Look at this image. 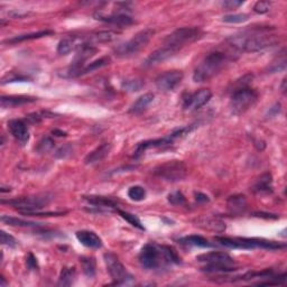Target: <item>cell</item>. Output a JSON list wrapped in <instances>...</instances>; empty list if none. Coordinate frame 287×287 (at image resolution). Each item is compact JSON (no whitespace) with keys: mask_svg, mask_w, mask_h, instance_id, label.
<instances>
[{"mask_svg":"<svg viewBox=\"0 0 287 287\" xmlns=\"http://www.w3.org/2000/svg\"><path fill=\"white\" fill-rule=\"evenodd\" d=\"M230 45L237 51L240 52H259L263 49L273 46L277 43L274 35L268 34H250L234 36L229 39Z\"/></svg>","mask_w":287,"mask_h":287,"instance_id":"cell-1","label":"cell"},{"mask_svg":"<svg viewBox=\"0 0 287 287\" xmlns=\"http://www.w3.org/2000/svg\"><path fill=\"white\" fill-rule=\"evenodd\" d=\"M226 62H228L226 54L219 51L209 53L195 68L193 73L194 82L209 81L224 68Z\"/></svg>","mask_w":287,"mask_h":287,"instance_id":"cell-2","label":"cell"},{"mask_svg":"<svg viewBox=\"0 0 287 287\" xmlns=\"http://www.w3.org/2000/svg\"><path fill=\"white\" fill-rule=\"evenodd\" d=\"M199 263L204 264L202 270L206 273H230L235 271V260L228 254L221 251L203 254L196 257Z\"/></svg>","mask_w":287,"mask_h":287,"instance_id":"cell-3","label":"cell"},{"mask_svg":"<svg viewBox=\"0 0 287 287\" xmlns=\"http://www.w3.org/2000/svg\"><path fill=\"white\" fill-rule=\"evenodd\" d=\"M216 241L224 247L233 249H281L285 248V245H280L275 241H268L256 238H228V237H216Z\"/></svg>","mask_w":287,"mask_h":287,"instance_id":"cell-4","label":"cell"},{"mask_svg":"<svg viewBox=\"0 0 287 287\" xmlns=\"http://www.w3.org/2000/svg\"><path fill=\"white\" fill-rule=\"evenodd\" d=\"M53 200V195L49 193H42L37 195L24 196V198H16L12 200H3L2 203H7L14 208L18 209L22 213L33 212V211L42 210L45 205H47Z\"/></svg>","mask_w":287,"mask_h":287,"instance_id":"cell-5","label":"cell"},{"mask_svg":"<svg viewBox=\"0 0 287 287\" xmlns=\"http://www.w3.org/2000/svg\"><path fill=\"white\" fill-rule=\"evenodd\" d=\"M154 33L155 32L152 28L143 29V31L136 34L132 39L118 45V46L114 48L116 55L120 58H128L132 56V55L137 54L149 43Z\"/></svg>","mask_w":287,"mask_h":287,"instance_id":"cell-6","label":"cell"},{"mask_svg":"<svg viewBox=\"0 0 287 287\" xmlns=\"http://www.w3.org/2000/svg\"><path fill=\"white\" fill-rule=\"evenodd\" d=\"M194 128H195V125H190V126H186V127L174 130L172 134L166 136V137L158 138V139H152V140H146V142L140 143V144H138L137 148H136L135 157H139L140 155H143L146 150L150 149V148L169 147V146H172L174 144L176 139L185 137V136L189 135Z\"/></svg>","mask_w":287,"mask_h":287,"instance_id":"cell-7","label":"cell"},{"mask_svg":"<svg viewBox=\"0 0 287 287\" xmlns=\"http://www.w3.org/2000/svg\"><path fill=\"white\" fill-rule=\"evenodd\" d=\"M257 98H258V94L255 90L250 89L249 87H239L231 95V112L236 116L245 113L247 110L255 104Z\"/></svg>","mask_w":287,"mask_h":287,"instance_id":"cell-8","label":"cell"},{"mask_svg":"<svg viewBox=\"0 0 287 287\" xmlns=\"http://www.w3.org/2000/svg\"><path fill=\"white\" fill-rule=\"evenodd\" d=\"M202 36V31L198 27H182L178 28L165 38L164 44L181 51L186 45L198 41Z\"/></svg>","mask_w":287,"mask_h":287,"instance_id":"cell-9","label":"cell"},{"mask_svg":"<svg viewBox=\"0 0 287 287\" xmlns=\"http://www.w3.org/2000/svg\"><path fill=\"white\" fill-rule=\"evenodd\" d=\"M139 263L146 269H157L168 265L163 250V246L147 244L143 247L139 254Z\"/></svg>","mask_w":287,"mask_h":287,"instance_id":"cell-10","label":"cell"},{"mask_svg":"<svg viewBox=\"0 0 287 287\" xmlns=\"http://www.w3.org/2000/svg\"><path fill=\"white\" fill-rule=\"evenodd\" d=\"M154 174L167 182H180L186 178L188 167L182 160H169L154 169Z\"/></svg>","mask_w":287,"mask_h":287,"instance_id":"cell-11","label":"cell"},{"mask_svg":"<svg viewBox=\"0 0 287 287\" xmlns=\"http://www.w3.org/2000/svg\"><path fill=\"white\" fill-rule=\"evenodd\" d=\"M98 52L92 44L85 43L81 47L78 48L77 55H75L74 60L72 61L71 65L65 70L63 75L67 78H75L81 75L83 69L85 68V64L89 59L94 56V54Z\"/></svg>","mask_w":287,"mask_h":287,"instance_id":"cell-12","label":"cell"},{"mask_svg":"<svg viewBox=\"0 0 287 287\" xmlns=\"http://www.w3.org/2000/svg\"><path fill=\"white\" fill-rule=\"evenodd\" d=\"M104 261L107 265L108 273L111 276V278L114 280L116 284H124L127 283L128 280H132L134 277L128 273L126 267L120 263L117 256L107 253L104 254Z\"/></svg>","mask_w":287,"mask_h":287,"instance_id":"cell-13","label":"cell"},{"mask_svg":"<svg viewBox=\"0 0 287 287\" xmlns=\"http://www.w3.org/2000/svg\"><path fill=\"white\" fill-rule=\"evenodd\" d=\"M183 72L181 71H167L156 79V87L158 90L164 92L172 91L178 85L182 82L183 80Z\"/></svg>","mask_w":287,"mask_h":287,"instance_id":"cell-14","label":"cell"},{"mask_svg":"<svg viewBox=\"0 0 287 287\" xmlns=\"http://www.w3.org/2000/svg\"><path fill=\"white\" fill-rule=\"evenodd\" d=\"M211 97H212V92L209 89H201L184 99L183 108L189 111H195L208 103Z\"/></svg>","mask_w":287,"mask_h":287,"instance_id":"cell-15","label":"cell"},{"mask_svg":"<svg viewBox=\"0 0 287 287\" xmlns=\"http://www.w3.org/2000/svg\"><path fill=\"white\" fill-rule=\"evenodd\" d=\"M94 18L98 21H101L104 23L113 24L117 26H129V25L134 24V19L132 16H129L126 13H113L111 15H104L101 12H97L94 14Z\"/></svg>","mask_w":287,"mask_h":287,"instance_id":"cell-16","label":"cell"},{"mask_svg":"<svg viewBox=\"0 0 287 287\" xmlns=\"http://www.w3.org/2000/svg\"><path fill=\"white\" fill-rule=\"evenodd\" d=\"M178 52L179 51H176L175 48L164 44L162 47L156 49V51H154L147 59H146L145 65L146 67H153V65L165 62L166 60L173 58Z\"/></svg>","mask_w":287,"mask_h":287,"instance_id":"cell-17","label":"cell"},{"mask_svg":"<svg viewBox=\"0 0 287 287\" xmlns=\"http://www.w3.org/2000/svg\"><path fill=\"white\" fill-rule=\"evenodd\" d=\"M8 129L14 136L15 139H17L23 145L26 144L29 139L28 127L26 123L21 119H14L8 123Z\"/></svg>","mask_w":287,"mask_h":287,"instance_id":"cell-18","label":"cell"},{"mask_svg":"<svg viewBox=\"0 0 287 287\" xmlns=\"http://www.w3.org/2000/svg\"><path fill=\"white\" fill-rule=\"evenodd\" d=\"M75 236H77V239L81 243V245H83L84 247H88V248L99 249L102 247L101 238H100L97 234L93 233V231L81 230L78 231Z\"/></svg>","mask_w":287,"mask_h":287,"instance_id":"cell-19","label":"cell"},{"mask_svg":"<svg viewBox=\"0 0 287 287\" xmlns=\"http://www.w3.org/2000/svg\"><path fill=\"white\" fill-rule=\"evenodd\" d=\"M85 43L88 42L84 41L82 37H78V36L65 37L58 45V53L60 55H68L69 53L74 51V49L81 47Z\"/></svg>","mask_w":287,"mask_h":287,"instance_id":"cell-20","label":"cell"},{"mask_svg":"<svg viewBox=\"0 0 287 287\" xmlns=\"http://www.w3.org/2000/svg\"><path fill=\"white\" fill-rule=\"evenodd\" d=\"M110 150H111V144L103 143L87 155V157L84 158V163L87 165H92L101 162L103 158H105L109 155Z\"/></svg>","mask_w":287,"mask_h":287,"instance_id":"cell-21","label":"cell"},{"mask_svg":"<svg viewBox=\"0 0 287 287\" xmlns=\"http://www.w3.org/2000/svg\"><path fill=\"white\" fill-rule=\"evenodd\" d=\"M247 205L248 204H247L246 196L241 194L230 196L228 201H226V206H228L230 213L237 215L244 213L247 209Z\"/></svg>","mask_w":287,"mask_h":287,"instance_id":"cell-22","label":"cell"},{"mask_svg":"<svg viewBox=\"0 0 287 287\" xmlns=\"http://www.w3.org/2000/svg\"><path fill=\"white\" fill-rule=\"evenodd\" d=\"M254 191L259 194H269L273 192V178H271V174L265 173L261 175L254 185Z\"/></svg>","mask_w":287,"mask_h":287,"instance_id":"cell-23","label":"cell"},{"mask_svg":"<svg viewBox=\"0 0 287 287\" xmlns=\"http://www.w3.org/2000/svg\"><path fill=\"white\" fill-rule=\"evenodd\" d=\"M154 101V94L153 93H145L136 100L133 103L132 107L129 109V112L133 114H140L147 109L148 105Z\"/></svg>","mask_w":287,"mask_h":287,"instance_id":"cell-24","label":"cell"},{"mask_svg":"<svg viewBox=\"0 0 287 287\" xmlns=\"http://www.w3.org/2000/svg\"><path fill=\"white\" fill-rule=\"evenodd\" d=\"M37 98L24 97V95H11V97H2V107L3 108H13L17 105L26 104L35 102Z\"/></svg>","mask_w":287,"mask_h":287,"instance_id":"cell-25","label":"cell"},{"mask_svg":"<svg viewBox=\"0 0 287 287\" xmlns=\"http://www.w3.org/2000/svg\"><path fill=\"white\" fill-rule=\"evenodd\" d=\"M84 200H87L90 204L94 205V208H98L99 210H117V203L104 196H84Z\"/></svg>","mask_w":287,"mask_h":287,"instance_id":"cell-26","label":"cell"},{"mask_svg":"<svg viewBox=\"0 0 287 287\" xmlns=\"http://www.w3.org/2000/svg\"><path fill=\"white\" fill-rule=\"evenodd\" d=\"M179 241L183 245L200 247V248H211V247H212V244H210L205 238L196 235L184 237V238H181Z\"/></svg>","mask_w":287,"mask_h":287,"instance_id":"cell-27","label":"cell"},{"mask_svg":"<svg viewBox=\"0 0 287 287\" xmlns=\"http://www.w3.org/2000/svg\"><path fill=\"white\" fill-rule=\"evenodd\" d=\"M53 34L52 31H41L37 33H29V34H24V35H18V36H15L11 39H7L4 43H18V42H25V41H31V39H37L42 38L45 36H48V35Z\"/></svg>","mask_w":287,"mask_h":287,"instance_id":"cell-28","label":"cell"},{"mask_svg":"<svg viewBox=\"0 0 287 287\" xmlns=\"http://www.w3.org/2000/svg\"><path fill=\"white\" fill-rule=\"evenodd\" d=\"M75 271L74 267H64L61 271L59 278V286H71L75 279Z\"/></svg>","mask_w":287,"mask_h":287,"instance_id":"cell-29","label":"cell"},{"mask_svg":"<svg viewBox=\"0 0 287 287\" xmlns=\"http://www.w3.org/2000/svg\"><path fill=\"white\" fill-rule=\"evenodd\" d=\"M2 221L5 223H7L9 225H14V226H36L37 228V226H42L44 224V223L33 222V221L14 218V216H9V215H3Z\"/></svg>","mask_w":287,"mask_h":287,"instance_id":"cell-30","label":"cell"},{"mask_svg":"<svg viewBox=\"0 0 287 287\" xmlns=\"http://www.w3.org/2000/svg\"><path fill=\"white\" fill-rule=\"evenodd\" d=\"M199 223H200L199 225L203 226V228L216 231V233H222V231L225 230V224L215 219H203V220H200Z\"/></svg>","mask_w":287,"mask_h":287,"instance_id":"cell-31","label":"cell"},{"mask_svg":"<svg viewBox=\"0 0 287 287\" xmlns=\"http://www.w3.org/2000/svg\"><path fill=\"white\" fill-rule=\"evenodd\" d=\"M117 35L118 34L113 31H102V32L95 33L94 35H92V36H90L89 41L94 42V43H105V42L112 41Z\"/></svg>","mask_w":287,"mask_h":287,"instance_id":"cell-32","label":"cell"},{"mask_svg":"<svg viewBox=\"0 0 287 287\" xmlns=\"http://www.w3.org/2000/svg\"><path fill=\"white\" fill-rule=\"evenodd\" d=\"M80 263H81L83 273L90 278L95 276V261L92 257H81L80 258Z\"/></svg>","mask_w":287,"mask_h":287,"instance_id":"cell-33","label":"cell"},{"mask_svg":"<svg viewBox=\"0 0 287 287\" xmlns=\"http://www.w3.org/2000/svg\"><path fill=\"white\" fill-rule=\"evenodd\" d=\"M109 63H110V58L109 56H104V58L99 59V60H97V61L91 62L89 65H85V68L83 69L81 75L91 73V72L95 71V70H99L103 67H107Z\"/></svg>","mask_w":287,"mask_h":287,"instance_id":"cell-34","label":"cell"},{"mask_svg":"<svg viewBox=\"0 0 287 287\" xmlns=\"http://www.w3.org/2000/svg\"><path fill=\"white\" fill-rule=\"evenodd\" d=\"M285 69H286V55H285V49H283L280 56H278V59L268 67V72L269 73L283 72L285 71Z\"/></svg>","mask_w":287,"mask_h":287,"instance_id":"cell-35","label":"cell"},{"mask_svg":"<svg viewBox=\"0 0 287 287\" xmlns=\"http://www.w3.org/2000/svg\"><path fill=\"white\" fill-rule=\"evenodd\" d=\"M117 212L120 214V216H122L123 219H125L126 221H127V222H129L132 225L136 226V228H138L139 230H145L144 225L142 224V222H140V220L135 214L126 212V211L119 210V209H117Z\"/></svg>","mask_w":287,"mask_h":287,"instance_id":"cell-36","label":"cell"},{"mask_svg":"<svg viewBox=\"0 0 287 287\" xmlns=\"http://www.w3.org/2000/svg\"><path fill=\"white\" fill-rule=\"evenodd\" d=\"M143 87H144V82L139 79H128L125 80L123 82V88L126 90V91L129 92L139 91Z\"/></svg>","mask_w":287,"mask_h":287,"instance_id":"cell-37","label":"cell"},{"mask_svg":"<svg viewBox=\"0 0 287 287\" xmlns=\"http://www.w3.org/2000/svg\"><path fill=\"white\" fill-rule=\"evenodd\" d=\"M128 196L133 201H143L146 198V190L143 186L135 185L128 190Z\"/></svg>","mask_w":287,"mask_h":287,"instance_id":"cell-38","label":"cell"},{"mask_svg":"<svg viewBox=\"0 0 287 287\" xmlns=\"http://www.w3.org/2000/svg\"><path fill=\"white\" fill-rule=\"evenodd\" d=\"M54 146H55V143L51 137H44L41 142L38 143L36 150L39 154H47L54 148Z\"/></svg>","mask_w":287,"mask_h":287,"instance_id":"cell-39","label":"cell"},{"mask_svg":"<svg viewBox=\"0 0 287 287\" xmlns=\"http://www.w3.org/2000/svg\"><path fill=\"white\" fill-rule=\"evenodd\" d=\"M163 250H164L166 260H167L168 265H170V264H180L181 263L180 256L178 255V253H176V250L173 248V247L163 246Z\"/></svg>","mask_w":287,"mask_h":287,"instance_id":"cell-40","label":"cell"},{"mask_svg":"<svg viewBox=\"0 0 287 287\" xmlns=\"http://www.w3.org/2000/svg\"><path fill=\"white\" fill-rule=\"evenodd\" d=\"M249 19V15L247 14H233V15H226V16H223L222 21L225 23H230V24H240V23H245Z\"/></svg>","mask_w":287,"mask_h":287,"instance_id":"cell-41","label":"cell"},{"mask_svg":"<svg viewBox=\"0 0 287 287\" xmlns=\"http://www.w3.org/2000/svg\"><path fill=\"white\" fill-rule=\"evenodd\" d=\"M168 202L173 205H183L185 204V196L182 192L176 191L168 195Z\"/></svg>","mask_w":287,"mask_h":287,"instance_id":"cell-42","label":"cell"},{"mask_svg":"<svg viewBox=\"0 0 287 287\" xmlns=\"http://www.w3.org/2000/svg\"><path fill=\"white\" fill-rule=\"evenodd\" d=\"M0 240H2L3 245L11 247V248H15V247L18 245L17 240L15 239L13 236L8 235L7 233H5V231H2V234H0Z\"/></svg>","mask_w":287,"mask_h":287,"instance_id":"cell-43","label":"cell"},{"mask_svg":"<svg viewBox=\"0 0 287 287\" xmlns=\"http://www.w3.org/2000/svg\"><path fill=\"white\" fill-rule=\"evenodd\" d=\"M271 7V3L269 2H258L256 3L254 6V11L257 14H266L269 12V9Z\"/></svg>","mask_w":287,"mask_h":287,"instance_id":"cell-44","label":"cell"},{"mask_svg":"<svg viewBox=\"0 0 287 287\" xmlns=\"http://www.w3.org/2000/svg\"><path fill=\"white\" fill-rule=\"evenodd\" d=\"M28 78L26 77H23V75H7L6 78H4L3 79V81L2 83L5 84V83H8V82H25V81H27Z\"/></svg>","mask_w":287,"mask_h":287,"instance_id":"cell-45","label":"cell"},{"mask_svg":"<svg viewBox=\"0 0 287 287\" xmlns=\"http://www.w3.org/2000/svg\"><path fill=\"white\" fill-rule=\"evenodd\" d=\"M26 264L29 269H38V264H37V259L32 253L28 254L27 259H26Z\"/></svg>","mask_w":287,"mask_h":287,"instance_id":"cell-46","label":"cell"},{"mask_svg":"<svg viewBox=\"0 0 287 287\" xmlns=\"http://www.w3.org/2000/svg\"><path fill=\"white\" fill-rule=\"evenodd\" d=\"M244 3L243 2H233V0H229V2H224V3H222V6H223V8H225V9H235V8H237L238 6H240V5H243Z\"/></svg>","mask_w":287,"mask_h":287,"instance_id":"cell-47","label":"cell"},{"mask_svg":"<svg viewBox=\"0 0 287 287\" xmlns=\"http://www.w3.org/2000/svg\"><path fill=\"white\" fill-rule=\"evenodd\" d=\"M195 199L198 202H209L208 195H205L203 193H195Z\"/></svg>","mask_w":287,"mask_h":287,"instance_id":"cell-48","label":"cell"},{"mask_svg":"<svg viewBox=\"0 0 287 287\" xmlns=\"http://www.w3.org/2000/svg\"><path fill=\"white\" fill-rule=\"evenodd\" d=\"M5 285H6V281H5V278H4V277H2V287H4Z\"/></svg>","mask_w":287,"mask_h":287,"instance_id":"cell-49","label":"cell"}]
</instances>
